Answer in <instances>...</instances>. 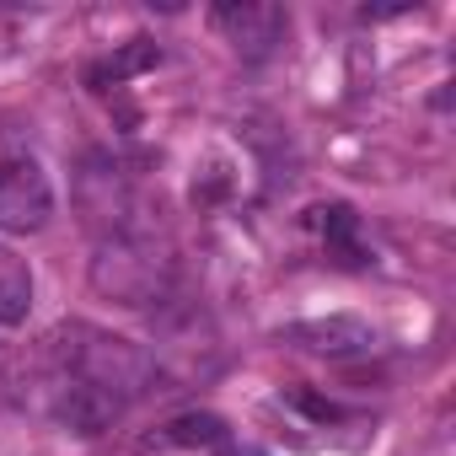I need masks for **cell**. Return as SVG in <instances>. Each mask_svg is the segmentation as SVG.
<instances>
[{
  "label": "cell",
  "mask_w": 456,
  "mask_h": 456,
  "mask_svg": "<svg viewBox=\"0 0 456 456\" xmlns=\"http://www.w3.org/2000/svg\"><path fill=\"white\" fill-rule=\"evenodd\" d=\"M54 349H60V360L70 365L76 381H92V387H102L108 397H118V403L134 397V392H151V387H156V360H151L140 344L118 338V333H102V328H70V333L54 338Z\"/></svg>",
  "instance_id": "cell-1"
},
{
  "label": "cell",
  "mask_w": 456,
  "mask_h": 456,
  "mask_svg": "<svg viewBox=\"0 0 456 456\" xmlns=\"http://www.w3.org/2000/svg\"><path fill=\"white\" fill-rule=\"evenodd\" d=\"M167 280H172V264L129 232L102 242L92 258V285L118 306H151L156 296H167Z\"/></svg>",
  "instance_id": "cell-2"
},
{
  "label": "cell",
  "mask_w": 456,
  "mask_h": 456,
  "mask_svg": "<svg viewBox=\"0 0 456 456\" xmlns=\"http://www.w3.org/2000/svg\"><path fill=\"white\" fill-rule=\"evenodd\" d=\"M54 215V183L33 156H6L0 161V232L6 237H33Z\"/></svg>",
  "instance_id": "cell-3"
},
{
  "label": "cell",
  "mask_w": 456,
  "mask_h": 456,
  "mask_svg": "<svg viewBox=\"0 0 456 456\" xmlns=\"http://www.w3.org/2000/svg\"><path fill=\"white\" fill-rule=\"evenodd\" d=\"M285 344L306 349V354H322V360H360L376 349V328L354 312H333V317H306V322H290L280 328Z\"/></svg>",
  "instance_id": "cell-4"
},
{
  "label": "cell",
  "mask_w": 456,
  "mask_h": 456,
  "mask_svg": "<svg viewBox=\"0 0 456 456\" xmlns=\"http://www.w3.org/2000/svg\"><path fill=\"white\" fill-rule=\"evenodd\" d=\"M209 22L237 44V54H248V60H264L280 38H285V12L280 6H258V0H232V6H215L209 12Z\"/></svg>",
  "instance_id": "cell-5"
},
{
  "label": "cell",
  "mask_w": 456,
  "mask_h": 456,
  "mask_svg": "<svg viewBox=\"0 0 456 456\" xmlns=\"http://www.w3.org/2000/svg\"><path fill=\"white\" fill-rule=\"evenodd\" d=\"M118 413H124L118 397H108L102 387L76 381V376H70V381L60 387V397H54V419H60L65 429H76V435H102V429L118 424Z\"/></svg>",
  "instance_id": "cell-6"
},
{
  "label": "cell",
  "mask_w": 456,
  "mask_h": 456,
  "mask_svg": "<svg viewBox=\"0 0 456 456\" xmlns=\"http://www.w3.org/2000/svg\"><path fill=\"white\" fill-rule=\"evenodd\" d=\"M33 317V269L0 248V328H22Z\"/></svg>",
  "instance_id": "cell-7"
},
{
  "label": "cell",
  "mask_w": 456,
  "mask_h": 456,
  "mask_svg": "<svg viewBox=\"0 0 456 456\" xmlns=\"http://www.w3.org/2000/svg\"><path fill=\"white\" fill-rule=\"evenodd\" d=\"M161 54H156V44L151 38H134V44H124L118 54H108V60H97L92 70H86V86L92 92H108V86H124L129 76H140V70H151Z\"/></svg>",
  "instance_id": "cell-8"
},
{
  "label": "cell",
  "mask_w": 456,
  "mask_h": 456,
  "mask_svg": "<svg viewBox=\"0 0 456 456\" xmlns=\"http://www.w3.org/2000/svg\"><path fill=\"white\" fill-rule=\"evenodd\" d=\"M161 440H167V445H188V451H193V445H220V440H225V419L193 408V413H177V419L161 429Z\"/></svg>",
  "instance_id": "cell-9"
},
{
  "label": "cell",
  "mask_w": 456,
  "mask_h": 456,
  "mask_svg": "<svg viewBox=\"0 0 456 456\" xmlns=\"http://www.w3.org/2000/svg\"><path fill=\"white\" fill-rule=\"evenodd\" d=\"M317 225H322L328 248L344 253V264H365V253L354 248V237H360V215H354L349 204H328V209H317Z\"/></svg>",
  "instance_id": "cell-10"
},
{
  "label": "cell",
  "mask_w": 456,
  "mask_h": 456,
  "mask_svg": "<svg viewBox=\"0 0 456 456\" xmlns=\"http://www.w3.org/2000/svg\"><path fill=\"white\" fill-rule=\"evenodd\" d=\"M290 403H296L306 419H317V424H333V419H344V408H338L333 397H317V392H290Z\"/></svg>",
  "instance_id": "cell-11"
}]
</instances>
